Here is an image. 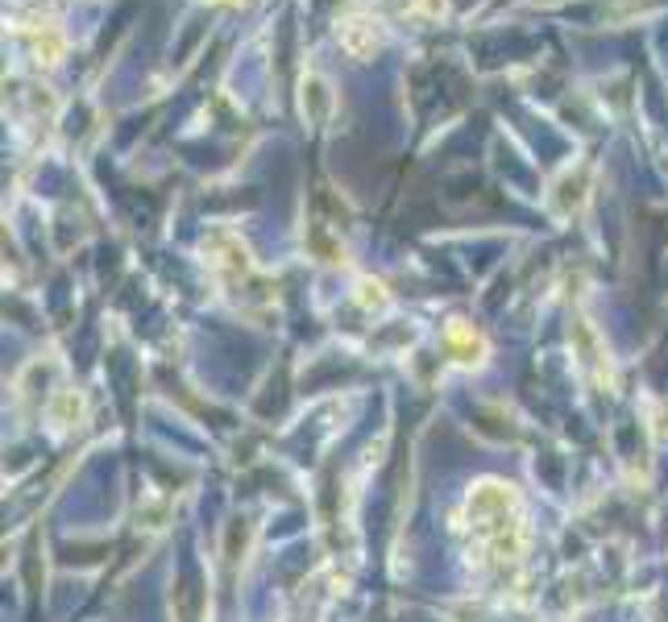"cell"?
<instances>
[{"label": "cell", "instance_id": "obj_1", "mask_svg": "<svg viewBox=\"0 0 668 622\" xmlns=\"http://www.w3.org/2000/svg\"><path fill=\"white\" fill-rule=\"evenodd\" d=\"M449 349H453V357L461 361V365H473V361H482V353H486V341L473 328H465L461 320L449 328Z\"/></svg>", "mask_w": 668, "mask_h": 622}, {"label": "cell", "instance_id": "obj_2", "mask_svg": "<svg viewBox=\"0 0 668 622\" xmlns=\"http://www.w3.org/2000/svg\"><path fill=\"white\" fill-rule=\"evenodd\" d=\"M79 415H83V399H79L75 390H63L59 399H54V407H50V419L59 423V428H67V423H75Z\"/></svg>", "mask_w": 668, "mask_h": 622}]
</instances>
